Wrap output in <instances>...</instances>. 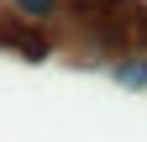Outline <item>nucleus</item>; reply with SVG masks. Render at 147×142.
<instances>
[{"mask_svg": "<svg viewBox=\"0 0 147 142\" xmlns=\"http://www.w3.org/2000/svg\"><path fill=\"white\" fill-rule=\"evenodd\" d=\"M116 79L126 84V90H142V84H147V58H142V53H131L126 63H116Z\"/></svg>", "mask_w": 147, "mask_h": 142, "instance_id": "nucleus-1", "label": "nucleus"}, {"mask_svg": "<svg viewBox=\"0 0 147 142\" xmlns=\"http://www.w3.org/2000/svg\"><path fill=\"white\" fill-rule=\"evenodd\" d=\"M11 5L21 11L26 21H42V16H53V11H58V0H11Z\"/></svg>", "mask_w": 147, "mask_h": 142, "instance_id": "nucleus-2", "label": "nucleus"}]
</instances>
